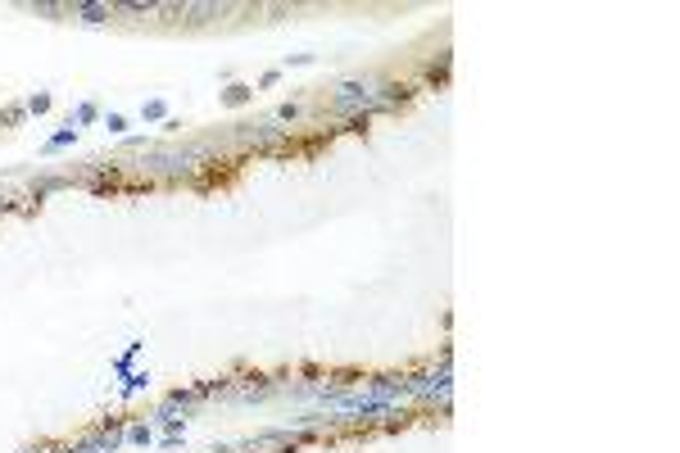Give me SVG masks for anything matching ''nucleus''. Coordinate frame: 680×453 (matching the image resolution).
I'll list each match as a JSON object with an SVG mask.
<instances>
[{
	"label": "nucleus",
	"instance_id": "nucleus-1",
	"mask_svg": "<svg viewBox=\"0 0 680 453\" xmlns=\"http://www.w3.org/2000/svg\"><path fill=\"white\" fill-rule=\"evenodd\" d=\"M68 14H73V19H82V23H91V28H100V23L114 19V5H91V0H73V5H68Z\"/></svg>",
	"mask_w": 680,
	"mask_h": 453
},
{
	"label": "nucleus",
	"instance_id": "nucleus-2",
	"mask_svg": "<svg viewBox=\"0 0 680 453\" xmlns=\"http://www.w3.org/2000/svg\"><path fill=\"white\" fill-rule=\"evenodd\" d=\"M223 14H231V5H182L186 23H209V19H223Z\"/></svg>",
	"mask_w": 680,
	"mask_h": 453
},
{
	"label": "nucleus",
	"instance_id": "nucleus-3",
	"mask_svg": "<svg viewBox=\"0 0 680 453\" xmlns=\"http://www.w3.org/2000/svg\"><path fill=\"white\" fill-rule=\"evenodd\" d=\"M218 100H223L227 109H240V105H249V100H254V87H245V82H227V91H223Z\"/></svg>",
	"mask_w": 680,
	"mask_h": 453
},
{
	"label": "nucleus",
	"instance_id": "nucleus-4",
	"mask_svg": "<svg viewBox=\"0 0 680 453\" xmlns=\"http://www.w3.org/2000/svg\"><path fill=\"white\" fill-rule=\"evenodd\" d=\"M96 118H100V105H96V100H82V105L68 114V127H91Z\"/></svg>",
	"mask_w": 680,
	"mask_h": 453
},
{
	"label": "nucleus",
	"instance_id": "nucleus-5",
	"mask_svg": "<svg viewBox=\"0 0 680 453\" xmlns=\"http://www.w3.org/2000/svg\"><path fill=\"white\" fill-rule=\"evenodd\" d=\"M240 136L254 140V145H277V140H281V127H272V123H259V127H245Z\"/></svg>",
	"mask_w": 680,
	"mask_h": 453
},
{
	"label": "nucleus",
	"instance_id": "nucleus-6",
	"mask_svg": "<svg viewBox=\"0 0 680 453\" xmlns=\"http://www.w3.org/2000/svg\"><path fill=\"white\" fill-rule=\"evenodd\" d=\"M68 145H77V127H59L50 140H45V154H59V150H68Z\"/></svg>",
	"mask_w": 680,
	"mask_h": 453
},
{
	"label": "nucleus",
	"instance_id": "nucleus-7",
	"mask_svg": "<svg viewBox=\"0 0 680 453\" xmlns=\"http://www.w3.org/2000/svg\"><path fill=\"white\" fill-rule=\"evenodd\" d=\"M141 118H145V123H163V118H168V100H159V96L145 100V105H141Z\"/></svg>",
	"mask_w": 680,
	"mask_h": 453
},
{
	"label": "nucleus",
	"instance_id": "nucleus-8",
	"mask_svg": "<svg viewBox=\"0 0 680 453\" xmlns=\"http://www.w3.org/2000/svg\"><path fill=\"white\" fill-rule=\"evenodd\" d=\"M23 105H28V114H32V118H41V114H50L54 100H50V91H37V96H28Z\"/></svg>",
	"mask_w": 680,
	"mask_h": 453
},
{
	"label": "nucleus",
	"instance_id": "nucleus-9",
	"mask_svg": "<svg viewBox=\"0 0 680 453\" xmlns=\"http://www.w3.org/2000/svg\"><path fill=\"white\" fill-rule=\"evenodd\" d=\"M426 82H431V87H444V82H449V54H440V64L426 68Z\"/></svg>",
	"mask_w": 680,
	"mask_h": 453
},
{
	"label": "nucleus",
	"instance_id": "nucleus-10",
	"mask_svg": "<svg viewBox=\"0 0 680 453\" xmlns=\"http://www.w3.org/2000/svg\"><path fill=\"white\" fill-rule=\"evenodd\" d=\"M23 118H28V105H10V109H0V127H19Z\"/></svg>",
	"mask_w": 680,
	"mask_h": 453
},
{
	"label": "nucleus",
	"instance_id": "nucleus-11",
	"mask_svg": "<svg viewBox=\"0 0 680 453\" xmlns=\"http://www.w3.org/2000/svg\"><path fill=\"white\" fill-rule=\"evenodd\" d=\"M195 399H200L195 390H173V394H168V403H163V408H191Z\"/></svg>",
	"mask_w": 680,
	"mask_h": 453
},
{
	"label": "nucleus",
	"instance_id": "nucleus-12",
	"mask_svg": "<svg viewBox=\"0 0 680 453\" xmlns=\"http://www.w3.org/2000/svg\"><path fill=\"white\" fill-rule=\"evenodd\" d=\"M105 127H109V136H123V131H127V118H123V114H105Z\"/></svg>",
	"mask_w": 680,
	"mask_h": 453
},
{
	"label": "nucleus",
	"instance_id": "nucleus-13",
	"mask_svg": "<svg viewBox=\"0 0 680 453\" xmlns=\"http://www.w3.org/2000/svg\"><path fill=\"white\" fill-rule=\"evenodd\" d=\"M123 440H132V444H150V440H154V431H150V426H132Z\"/></svg>",
	"mask_w": 680,
	"mask_h": 453
},
{
	"label": "nucleus",
	"instance_id": "nucleus-14",
	"mask_svg": "<svg viewBox=\"0 0 680 453\" xmlns=\"http://www.w3.org/2000/svg\"><path fill=\"white\" fill-rule=\"evenodd\" d=\"M300 114H304L300 105H281V109H277V123H295V118H300Z\"/></svg>",
	"mask_w": 680,
	"mask_h": 453
},
{
	"label": "nucleus",
	"instance_id": "nucleus-15",
	"mask_svg": "<svg viewBox=\"0 0 680 453\" xmlns=\"http://www.w3.org/2000/svg\"><path fill=\"white\" fill-rule=\"evenodd\" d=\"M145 381H150V377H145V372H136V377H127V386H123V390H127V394H136V390L145 386Z\"/></svg>",
	"mask_w": 680,
	"mask_h": 453
}]
</instances>
